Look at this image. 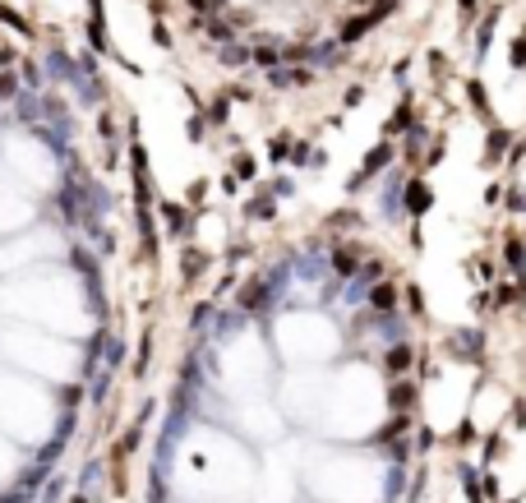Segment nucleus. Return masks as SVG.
I'll return each mask as SVG.
<instances>
[{"mask_svg": "<svg viewBox=\"0 0 526 503\" xmlns=\"http://www.w3.org/2000/svg\"><path fill=\"white\" fill-rule=\"evenodd\" d=\"M162 217H167V231H171V236H189V231H194V217H189V208H180V203H167V208H162Z\"/></svg>", "mask_w": 526, "mask_h": 503, "instance_id": "3", "label": "nucleus"}, {"mask_svg": "<svg viewBox=\"0 0 526 503\" xmlns=\"http://www.w3.org/2000/svg\"><path fill=\"white\" fill-rule=\"evenodd\" d=\"M273 157H277V162H282V157H291V138H273Z\"/></svg>", "mask_w": 526, "mask_h": 503, "instance_id": "28", "label": "nucleus"}, {"mask_svg": "<svg viewBox=\"0 0 526 503\" xmlns=\"http://www.w3.org/2000/svg\"><path fill=\"white\" fill-rule=\"evenodd\" d=\"M78 485L88 489V494H93V489L102 485V466H97V462H88V466H83V475H78Z\"/></svg>", "mask_w": 526, "mask_h": 503, "instance_id": "16", "label": "nucleus"}, {"mask_svg": "<svg viewBox=\"0 0 526 503\" xmlns=\"http://www.w3.org/2000/svg\"><path fill=\"white\" fill-rule=\"evenodd\" d=\"M28 499V494H23V489H19V494H10V499H0V503H23Z\"/></svg>", "mask_w": 526, "mask_h": 503, "instance_id": "30", "label": "nucleus"}, {"mask_svg": "<svg viewBox=\"0 0 526 503\" xmlns=\"http://www.w3.org/2000/svg\"><path fill=\"white\" fill-rule=\"evenodd\" d=\"M466 97H471V102H476V107H480V111H485V88H480L476 79H471V83H466Z\"/></svg>", "mask_w": 526, "mask_h": 503, "instance_id": "25", "label": "nucleus"}, {"mask_svg": "<svg viewBox=\"0 0 526 503\" xmlns=\"http://www.w3.org/2000/svg\"><path fill=\"white\" fill-rule=\"evenodd\" d=\"M333 268H337L341 277L360 273V259H356V249H337V254H333Z\"/></svg>", "mask_w": 526, "mask_h": 503, "instance_id": "11", "label": "nucleus"}, {"mask_svg": "<svg viewBox=\"0 0 526 503\" xmlns=\"http://www.w3.org/2000/svg\"><path fill=\"white\" fill-rule=\"evenodd\" d=\"M430 203H434V194H430V185H420V181H411V185H406V208H411V213H425V208H430Z\"/></svg>", "mask_w": 526, "mask_h": 503, "instance_id": "5", "label": "nucleus"}, {"mask_svg": "<svg viewBox=\"0 0 526 503\" xmlns=\"http://www.w3.org/2000/svg\"><path fill=\"white\" fill-rule=\"evenodd\" d=\"M508 143H512V134L503 130V125H494V130H490V138H485V167H490V162H498V157L508 153Z\"/></svg>", "mask_w": 526, "mask_h": 503, "instance_id": "4", "label": "nucleus"}, {"mask_svg": "<svg viewBox=\"0 0 526 503\" xmlns=\"http://www.w3.org/2000/svg\"><path fill=\"white\" fill-rule=\"evenodd\" d=\"M503 259H508V268H517L522 282H526V245L522 240H508V254H503Z\"/></svg>", "mask_w": 526, "mask_h": 503, "instance_id": "12", "label": "nucleus"}, {"mask_svg": "<svg viewBox=\"0 0 526 503\" xmlns=\"http://www.w3.org/2000/svg\"><path fill=\"white\" fill-rule=\"evenodd\" d=\"M277 51H268V46H259V51H254V65H263V70H277Z\"/></svg>", "mask_w": 526, "mask_h": 503, "instance_id": "18", "label": "nucleus"}, {"mask_svg": "<svg viewBox=\"0 0 526 503\" xmlns=\"http://www.w3.org/2000/svg\"><path fill=\"white\" fill-rule=\"evenodd\" d=\"M208 121H213V125H222V121H227V102H222V97H217L213 107H208Z\"/></svg>", "mask_w": 526, "mask_h": 503, "instance_id": "27", "label": "nucleus"}, {"mask_svg": "<svg viewBox=\"0 0 526 503\" xmlns=\"http://www.w3.org/2000/svg\"><path fill=\"white\" fill-rule=\"evenodd\" d=\"M383 14H392V5H374V10H365V14L346 19V23H341V32H337V42H341V46L360 42V37H365V32H370L374 23H383Z\"/></svg>", "mask_w": 526, "mask_h": 503, "instance_id": "1", "label": "nucleus"}, {"mask_svg": "<svg viewBox=\"0 0 526 503\" xmlns=\"http://www.w3.org/2000/svg\"><path fill=\"white\" fill-rule=\"evenodd\" d=\"M107 388H111V369L93 379V402H102V397H107Z\"/></svg>", "mask_w": 526, "mask_h": 503, "instance_id": "23", "label": "nucleus"}, {"mask_svg": "<svg viewBox=\"0 0 526 503\" xmlns=\"http://www.w3.org/2000/svg\"><path fill=\"white\" fill-rule=\"evenodd\" d=\"M23 83H28V88H42V70H37V65H23Z\"/></svg>", "mask_w": 526, "mask_h": 503, "instance_id": "24", "label": "nucleus"}, {"mask_svg": "<svg viewBox=\"0 0 526 503\" xmlns=\"http://www.w3.org/2000/svg\"><path fill=\"white\" fill-rule=\"evenodd\" d=\"M388 402H392V407H397V411H406V407H416V383H392V397H388Z\"/></svg>", "mask_w": 526, "mask_h": 503, "instance_id": "10", "label": "nucleus"}, {"mask_svg": "<svg viewBox=\"0 0 526 503\" xmlns=\"http://www.w3.org/2000/svg\"><path fill=\"white\" fill-rule=\"evenodd\" d=\"M273 300V291H268V282H249L245 296H240V309H263Z\"/></svg>", "mask_w": 526, "mask_h": 503, "instance_id": "6", "label": "nucleus"}, {"mask_svg": "<svg viewBox=\"0 0 526 503\" xmlns=\"http://www.w3.org/2000/svg\"><path fill=\"white\" fill-rule=\"evenodd\" d=\"M508 61H512V70H526V28L512 37V51H508Z\"/></svg>", "mask_w": 526, "mask_h": 503, "instance_id": "14", "label": "nucleus"}, {"mask_svg": "<svg viewBox=\"0 0 526 503\" xmlns=\"http://www.w3.org/2000/svg\"><path fill=\"white\" fill-rule=\"evenodd\" d=\"M273 208H277L273 198H249V208H245V213L254 217V222H268V217H273Z\"/></svg>", "mask_w": 526, "mask_h": 503, "instance_id": "15", "label": "nucleus"}, {"mask_svg": "<svg viewBox=\"0 0 526 503\" xmlns=\"http://www.w3.org/2000/svg\"><path fill=\"white\" fill-rule=\"evenodd\" d=\"M245 61H254V51H249V46H222V65H245Z\"/></svg>", "mask_w": 526, "mask_h": 503, "instance_id": "13", "label": "nucleus"}, {"mask_svg": "<svg viewBox=\"0 0 526 503\" xmlns=\"http://www.w3.org/2000/svg\"><path fill=\"white\" fill-rule=\"evenodd\" d=\"M0 19H5V23H10L14 32H28V23H23V19H19L14 10H10V5H0Z\"/></svg>", "mask_w": 526, "mask_h": 503, "instance_id": "21", "label": "nucleus"}, {"mask_svg": "<svg viewBox=\"0 0 526 503\" xmlns=\"http://www.w3.org/2000/svg\"><path fill=\"white\" fill-rule=\"evenodd\" d=\"M203 263H208V259H203L199 249H189V259H185V277H199V273H203Z\"/></svg>", "mask_w": 526, "mask_h": 503, "instance_id": "20", "label": "nucleus"}, {"mask_svg": "<svg viewBox=\"0 0 526 503\" xmlns=\"http://www.w3.org/2000/svg\"><path fill=\"white\" fill-rule=\"evenodd\" d=\"M208 37L227 46V42H231V28H227V23H217V19H213V23H208Z\"/></svg>", "mask_w": 526, "mask_h": 503, "instance_id": "22", "label": "nucleus"}, {"mask_svg": "<svg viewBox=\"0 0 526 503\" xmlns=\"http://www.w3.org/2000/svg\"><path fill=\"white\" fill-rule=\"evenodd\" d=\"M19 92V79L14 74H0V97H14Z\"/></svg>", "mask_w": 526, "mask_h": 503, "instance_id": "26", "label": "nucleus"}, {"mask_svg": "<svg viewBox=\"0 0 526 503\" xmlns=\"http://www.w3.org/2000/svg\"><path fill=\"white\" fill-rule=\"evenodd\" d=\"M406 300H411V309H425V296H420V287H406Z\"/></svg>", "mask_w": 526, "mask_h": 503, "instance_id": "29", "label": "nucleus"}, {"mask_svg": "<svg viewBox=\"0 0 526 503\" xmlns=\"http://www.w3.org/2000/svg\"><path fill=\"white\" fill-rule=\"evenodd\" d=\"M370 305L379 309V314H388V309L397 305V287H388V282H374V287H370Z\"/></svg>", "mask_w": 526, "mask_h": 503, "instance_id": "7", "label": "nucleus"}, {"mask_svg": "<svg viewBox=\"0 0 526 503\" xmlns=\"http://www.w3.org/2000/svg\"><path fill=\"white\" fill-rule=\"evenodd\" d=\"M240 323H245V314L227 309V314H217V328H213V337H222V342H227L231 333H240Z\"/></svg>", "mask_w": 526, "mask_h": 503, "instance_id": "9", "label": "nucleus"}, {"mask_svg": "<svg viewBox=\"0 0 526 503\" xmlns=\"http://www.w3.org/2000/svg\"><path fill=\"white\" fill-rule=\"evenodd\" d=\"M462 10H466V14H476V0H462Z\"/></svg>", "mask_w": 526, "mask_h": 503, "instance_id": "31", "label": "nucleus"}, {"mask_svg": "<svg viewBox=\"0 0 526 503\" xmlns=\"http://www.w3.org/2000/svg\"><path fill=\"white\" fill-rule=\"evenodd\" d=\"M388 162H392V143H379V148H374V153H370V157H365V167H360V171H356V181H351V189H360V185L370 181L374 171H383V167H388Z\"/></svg>", "mask_w": 526, "mask_h": 503, "instance_id": "2", "label": "nucleus"}, {"mask_svg": "<svg viewBox=\"0 0 526 503\" xmlns=\"http://www.w3.org/2000/svg\"><path fill=\"white\" fill-rule=\"evenodd\" d=\"M517 296H522V291L512 287V282H503V287H494V305H512Z\"/></svg>", "mask_w": 526, "mask_h": 503, "instance_id": "17", "label": "nucleus"}, {"mask_svg": "<svg viewBox=\"0 0 526 503\" xmlns=\"http://www.w3.org/2000/svg\"><path fill=\"white\" fill-rule=\"evenodd\" d=\"M383 365H388V374H406V365H411V347H388V356H383Z\"/></svg>", "mask_w": 526, "mask_h": 503, "instance_id": "8", "label": "nucleus"}, {"mask_svg": "<svg viewBox=\"0 0 526 503\" xmlns=\"http://www.w3.org/2000/svg\"><path fill=\"white\" fill-rule=\"evenodd\" d=\"M406 125H411V102H402V107H397V116L388 121V130H406Z\"/></svg>", "mask_w": 526, "mask_h": 503, "instance_id": "19", "label": "nucleus"}]
</instances>
